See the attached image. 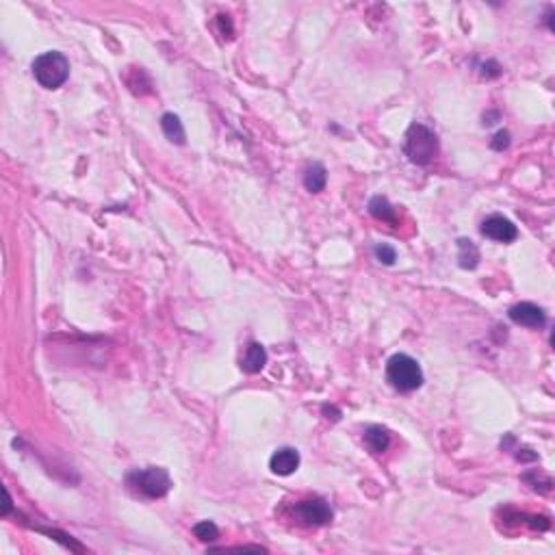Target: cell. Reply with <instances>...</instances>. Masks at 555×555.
Masks as SVG:
<instances>
[{
    "label": "cell",
    "instance_id": "obj_1",
    "mask_svg": "<svg viewBox=\"0 0 555 555\" xmlns=\"http://www.w3.org/2000/svg\"><path fill=\"white\" fill-rule=\"evenodd\" d=\"M403 154L415 165H430L438 154V137L426 124H412L406 133Z\"/></svg>",
    "mask_w": 555,
    "mask_h": 555
},
{
    "label": "cell",
    "instance_id": "obj_2",
    "mask_svg": "<svg viewBox=\"0 0 555 555\" xmlns=\"http://www.w3.org/2000/svg\"><path fill=\"white\" fill-rule=\"evenodd\" d=\"M386 380L395 390L410 393V390H417L423 384V369L412 356L395 354L386 363Z\"/></svg>",
    "mask_w": 555,
    "mask_h": 555
},
{
    "label": "cell",
    "instance_id": "obj_3",
    "mask_svg": "<svg viewBox=\"0 0 555 555\" xmlns=\"http://www.w3.org/2000/svg\"><path fill=\"white\" fill-rule=\"evenodd\" d=\"M33 76L44 89H59L70 76V61L59 51L42 53L33 61Z\"/></svg>",
    "mask_w": 555,
    "mask_h": 555
},
{
    "label": "cell",
    "instance_id": "obj_4",
    "mask_svg": "<svg viewBox=\"0 0 555 555\" xmlns=\"http://www.w3.org/2000/svg\"><path fill=\"white\" fill-rule=\"evenodd\" d=\"M128 482L133 488H137L143 497H150V499L165 497L172 488V477L163 466H148V468L135 471L133 475H128Z\"/></svg>",
    "mask_w": 555,
    "mask_h": 555
},
{
    "label": "cell",
    "instance_id": "obj_5",
    "mask_svg": "<svg viewBox=\"0 0 555 555\" xmlns=\"http://www.w3.org/2000/svg\"><path fill=\"white\" fill-rule=\"evenodd\" d=\"M293 518L304 527H321L332 520V508L325 499L313 497L293 505Z\"/></svg>",
    "mask_w": 555,
    "mask_h": 555
},
{
    "label": "cell",
    "instance_id": "obj_6",
    "mask_svg": "<svg viewBox=\"0 0 555 555\" xmlns=\"http://www.w3.org/2000/svg\"><path fill=\"white\" fill-rule=\"evenodd\" d=\"M482 235L497 243H510L518 237L516 226L503 215H491L482 221Z\"/></svg>",
    "mask_w": 555,
    "mask_h": 555
},
{
    "label": "cell",
    "instance_id": "obj_7",
    "mask_svg": "<svg viewBox=\"0 0 555 555\" xmlns=\"http://www.w3.org/2000/svg\"><path fill=\"white\" fill-rule=\"evenodd\" d=\"M508 315L514 323L518 325H525V328H543L547 323V317H545V310L540 306H536L531 302H520V304H514Z\"/></svg>",
    "mask_w": 555,
    "mask_h": 555
},
{
    "label": "cell",
    "instance_id": "obj_8",
    "mask_svg": "<svg viewBox=\"0 0 555 555\" xmlns=\"http://www.w3.org/2000/svg\"><path fill=\"white\" fill-rule=\"evenodd\" d=\"M300 466V451L295 447H280L275 449L273 455L269 458V468L275 475H291V473H295Z\"/></svg>",
    "mask_w": 555,
    "mask_h": 555
},
{
    "label": "cell",
    "instance_id": "obj_9",
    "mask_svg": "<svg viewBox=\"0 0 555 555\" xmlns=\"http://www.w3.org/2000/svg\"><path fill=\"white\" fill-rule=\"evenodd\" d=\"M267 365V352L260 343H250L241 358V369L246 373H260Z\"/></svg>",
    "mask_w": 555,
    "mask_h": 555
},
{
    "label": "cell",
    "instance_id": "obj_10",
    "mask_svg": "<svg viewBox=\"0 0 555 555\" xmlns=\"http://www.w3.org/2000/svg\"><path fill=\"white\" fill-rule=\"evenodd\" d=\"M161 128H163V135H165L172 143L185 145L187 133H185V126L178 116H174V113H165V116L161 118Z\"/></svg>",
    "mask_w": 555,
    "mask_h": 555
},
{
    "label": "cell",
    "instance_id": "obj_11",
    "mask_svg": "<svg viewBox=\"0 0 555 555\" xmlns=\"http://www.w3.org/2000/svg\"><path fill=\"white\" fill-rule=\"evenodd\" d=\"M369 213L375 217V219H380V221H386L390 226H397V213H395V208L393 204H390L384 195H375V198L369 200Z\"/></svg>",
    "mask_w": 555,
    "mask_h": 555
},
{
    "label": "cell",
    "instance_id": "obj_12",
    "mask_svg": "<svg viewBox=\"0 0 555 555\" xmlns=\"http://www.w3.org/2000/svg\"><path fill=\"white\" fill-rule=\"evenodd\" d=\"M390 443V434L386 428L382 426H369L365 430V445L369 447V451L373 453H384L388 449Z\"/></svg>",
    "mask_w": 555,
    "mask_h": 555
},
{
    "label": "cell",
    "instance_id": "obj_13",
    "mask_svg": "<svg viewBox=\"0 0 555 555\" xmlns=\"http://www.w3.org/2000/svg\"><path fill=\"white\" fill-rule=\"evenodd\" d=\"M325 183H328V172H325L321 163H313L304 174V187L310 193H319L325 189Z\"/></svg>",
    "mask_w": 555,
    "mask_h": 555
},
{
    "label": "cell",
    "instance_id": "obj_14",
    "mask_svg": "<svg viewBox=\"0 0 555 555\" xmlns=\"http://www.w3.org/2000/svg\"><path fill=\"white\" fill-rule=\"evenodd\" d=\"M458 263L462 269H475L480 265V250L471 239H458Z\"/></svg>",
    "mask_w": 555,
    "mask_h": 555
},
{
    "label": "cell",
    "instance_id": "obj_15",
    "mask_svg": "<svg viewBox=\"0 0 555 555\" xmlns=\"http://www.w3.org/2000/svg\"><path fill=\"white\" fill-rule=\"evenodd\" d=\"M193 534L202 543H213V540H217V538H219V529H217V525L213 523V520H202V523H198L193 527Z\"/></svg>",
    "mask_w": 555,
    "mask_h": 555
},
{
    "label": "cell",
    "instance_id": "obj_16",
    "mask_svg": "<svg viewBox=\"0 0 555 555\" xmlns=\"http://www.w3.org/2000/svg\"><path fill=\"white\" fill-rule=\"evenodd\" d=\"M373 254L382 265H395V260H397V250L393 246H388V243H378V246L373 248Z\"/></svg>",
    "mask_w": 555,
    "mask_h": 555
},
{
    "label": "cell",
    "instance_id": "obj_17",
    "mask_svg": "<svg viewBox=\"0 0 555 555\" xmlns=\"http://www.w3.org/2000/svg\"><path fill=\"white\" fill-rule=\"evenodd\" d=\"M480 74L486 76V78H497L501 74V65L491 59V61H486V63L480 65Z\"/></svg>",
    "mask_w": 555,
    "mask_h": 555
},
{
    "label": "cell",
    "instance_id": "obj_18",
    "mask_svg": "<svg viewBox=\"0 0 555 555\" xmlns=\"http://www.w3.org/2000/svg\"><path fill=\"white\" fill-rule=\"evenodd\" d=\"M491 145H493V150H505L510 145V133L508 130H499V133L493 137V141H491Z\"/></svg>",
    "mask_w": 555,
    "mask_h": 555
},
{
    "label": "cell",
    "instance_id": "obj_19",
    "mask_svg": "<svg viewBox=\"0 0 555 555\" xmlns=\"http://www.w3.org/2000/svg\"><path fill=\"white\" fill-rule=\"evenodd\" d=\"M11 512V495L9 491H5V508H3V516H7Z\"/></svg>",
    "mask_w": 555,
    "mask_h": 555
}]
</instances>
